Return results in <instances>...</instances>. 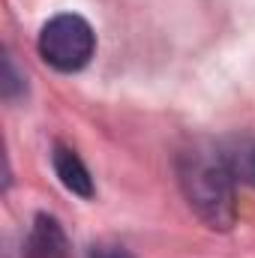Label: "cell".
I'll return each mask as SVG.
<instances>
[{
  "instance_id": "cell-1",
  "label": "cell",
  "mask_w": 255,
  "mask_h": 258,
  "mask_svg": "<svg viewBox=\"0 0 255 258\" xmlns=\"http://www.w3.org/2000/svg\"><path fill=\"white\" fill-rule=\"evenodd\" d=\"M177 183L195 216L213 228V231H228L237 219V180L231 177L219 144H201L195 141L192 147L180 150L177 156Z\"/></svg>"
},
{
  "instance_id": "cell-2",
  "label": "cell",
  "mask_w": 255,
  "mask_h": 258,
  "mask_svg": "<svg viewBox=\"0 0 255 258\" xmlns=\"http://www.w3.org/2000/svg\"><path fill=\"white\" fill-rule=\"evenodd\" d=\"M96 51V33L81 15H54L39 30V57L57 72H78Z\"/></svg>"
},
{
  "instance_id": "cell-3",
  "label": "cell",
  "mask_w": 255,
  "mask_h": 258,
  "mask_svg": "<svg viewBox=\"0 0 255 258\" xmlns=\"http://www.w3.org/2000/svg\"><path fill=\"white\" fill-rule=\"evenodd\" d=\"M21 258H69V240H66L63 225L48 213H36L24 237Z\"/></svg>"
},
{
  "instance_id": "cell-4",
  "label": "cell",
  "mask_w": 255,
  "mask_h": 258,
  "mask_svg": "<svg viewBox=\"0 0 255 258\" xmlns=\"http://www.w3.org/2000/svg\"><path fill=\"white\" fill-rule=\"evenodd\" d=\"M51 165H54V174L60 177V183H63L66 189L72 195H78V198H93V177H90V171H87V165L81 162V156L72 150V147H66V144H54L51 147Z\"/></svg>"
},
{
  "instance_id": "cell-5",
  "label": "cell",
  "mask_w": 255,
  "mask_h": 258,
  "mask_svg": "<svg viewBox=\"0 0 255 258\" xmlns=\"http://www.w3.org/2000/svg\"><path fill=\"white\" fill-rule=\"evenodd\" d=\"M219 153L231 171V177L243 186L255 189V138L252 135H231L219 141Z\"/></svg>"
},
{
  "instance_id": "cell-6",
  "label": "cell",
  "mask_w": 255,
  "mask_h": 258,
  "mask_svg": "<svg viewBox=\"0 0 255 258\" xmlns=\"http://www.w3.org/2000/svg\"><path fill=\"white\" fill-rule=\"evenodd\" d=\"M18 93H24V81H21V75L15 72L12 57H6V60H3V96L12 102Z\"/></svg>"
},
{
  "instance_id": "cell-7",
  "label": "cell",
  "mask_w": 255,
  "mask_h": 258,
  "mask_svg": "<svg viewBox=\"0 0 255 258\" xmlns=\"http://www.w3.org/2000/svg\"><path fill=\"white\" fill-rule=\"evenodd\" d=\"M87 258H132V252L117 243H96V246H90Z\"/></svg>"
}]
</instances>
